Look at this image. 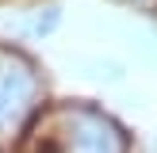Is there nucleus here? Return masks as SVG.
Returning <instances> with one entry per match:
<instances>
[{
  "mask_svg": "<svg viewBox=\"0 0 157 153\" xmlns=\"http://www.w3.org/2000/svg\"><path fill=\"white\" fill-rule=\"evenodd\" d=\"M23 153H127V138L104 111L61 103L35 122Z\"/></svg>",
  "mask_w": 157,
  "mask_h": 153,
  "instance_id": "f257e3e1",
  "label": "nucleus"
},
{
  "mask_svg": "<svg viewBox=\"0 0 157 153\" xmlns=\"http://www.w3.org/2000/svg\"><path fill=\"white\" fill-rule=\"evenodd\" d=\"M38 73L23 54L0 46V142L19 134V126L27 122V115L38 103Z\"/></svg>",
  "mask_w": 157,
  "mask_h": 153,
  "instance_id": "f03ea898",
  "label": "nucleus"
},
{
  "mask_svg": "<svg viewBox=\"0 0 157 153\" xmlns=\"http://www.w3.org/2000/svg\"><path fill=\"white\" fill-rule=\"evenodd\" d=\"M58 8H42V12H35L31 15V35H50L54 27H58Z\"/></svg>",
  "mask_w": 157,
  "mask_h": 153,
  "instance_id": "7ed1b4c3",
  "label": "nucleus"
},
{
  "mask_svg": "<svg viewBox=\"0 0 157 153\" xmlns=\"http://www.w3.org/2000/svg\"><path fill=\"white\" fill-rule=\"evenodd\" d=\"M150 153H157V138H153V149H150Z\"/></svg>",
  "mask_w": 157,
  "mask_h": 153,
  "instance_id": "20e7f679",
  "label": "nucleus"
}]
</instances>
